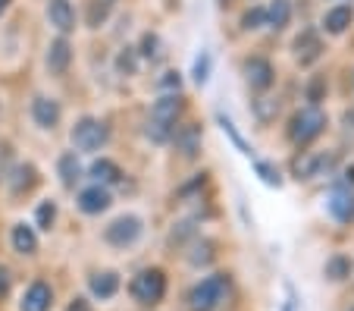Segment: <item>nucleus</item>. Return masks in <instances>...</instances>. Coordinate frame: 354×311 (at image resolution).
I'll use <instances>...</instances> for the list:
<instances>
[{"label":"nucleus","mask_w":354,"mask_h":311,"mask_svg":"<svg viewBox=\"0 0 354 311\" xmlns=\"http://www.w3.org/2000/svg\"><path fill=\"white\" fill-rule=\"evenodd\" d=\"M57 170H60V179H63V186H69V189H73V186L82 179L79 157H75L73 151H66V154H60V163H57Z\"/></svg>","instance_id":"20"},{"label":"nucleus","mask_w":354,"mask_h":311,"mask_svg":"<svg viewBox=\"0 0 354 311\" xmlns=\"http://www.w3.org/2000/svg\"><path fill=\"white\" fill-rule=\"evenodd\" d=\"M326 277H329V280H345V277H351V258L333 255V258L326 261Z\"/></svg>","instance_id":"23"},{"label":"nucleus","mask_w":354,"mask_h":311,"mask_svg":"<svg viewBox=\"0 0 354 311\" xmlns=\"http://www.w3.org/2000/svg\"><path fill=\"white\" fill-rule=\"evenodd\" d=\"M245 75H248V85L254 88V91H267L273 85V66L263 57H251L245 63Z\"/></svg>","instance_id":"9"},{"label":"nucleus","mask_w":354,"mask_h":311,"mask_svg":"<svg viewBox=\"0 0 354 311\" xmlns=\"http://www.w3.org/2000/svg\"><path fill=\"white\" fill-rule=\"evenodd\" d=\"M216 123H220V126H223V132H226V136L232 139V145H235V148H239L241 154H248V157H251V148H248V142L239 136V129H235V123L229 120V116L223 114V110H220V114H216Z\"/></svg>","instance_id":"24"},{"label":"nucleus","mask_w":354,"mask_h":311,"mask_svg":"<svg viewBox=\"0 0 354 311\" xmlns=\"http://www.w3.org/2000/svg\"><path fill=\"white\" fill-rule=\"evenodd\" d=\"M113 10V0H91V7H88V22L91 26H100V22L110 16Z\"/></svg>","instance_id":"25"},{"label":"nucleus","mask_w":354,"mask_h":311,"mask_svg":"<svg viewBox=\"0 0 354 311\" xmlns=\"http://www.w3.org/2000/svg\"><path fill=\"white\" fill-rule=\"evenodd\" d=\"M282 311H292V305H286V308H282Z\"/></svg>","instance_id":"39"},{"label":"nucleus","mask_w":354,"mask_h":311,"mask_svg":"<svg viewBox=\"0 0 354 311\" xmlns=\"http://www.w3.org/2000/svg\"><path fill=\"white\" fill-rule=\"evenodd\" d=\"M226 292H229V277L226 274H210V277L201 280V283L192 290V296H188L192 311H216L220 308V302L226 299Z\"/></svg>","instance_id":"2"},{"label":"nucleus","mask_w":354,"mask_h":311,"mask_svg":"<svg viewBox=\"0 0 354 311\" xmlns=\"http://www.w3.org/2000/svg\"><path fill=\"white\" fill-rule=\"evenodd\" d=\"M335 161V154H304L295 161V176L298 179H310V176H320L323 170H329Z\"/></svg>","instance_id":"12"},{"label":"nucleus","mask_w":354,"mask_h":311,"mask_svg":"<svg viewBox=\"0 0 354 311\" xmlns=\"http://www.w3.org/2000/svg\"><path fill=\"white\" fill-rule=\"evenodd\" d=\"M263 22H267V10H248L245 19H241V26L245 28H261Z\"/></svg>","instance_id":"30"},{"label":"nucleus","mask_w":354,"mask_h":311,"mask_svg":"<svg viewBox=\"0 0 354 311\" xmlns=\"http://www.w3.org/2000/svg\"><path fill=\"white\" fill-rule=\"evenodd\" d=\"M32 116L41 129H54L60 123V104L50 98H35L32 101Z\"/></svg>","instance_id":"13"},{"label":"nucleus","mask_w":354,"mask_h":311,"mask_svg":"<svg viewBox=\"0 0 354 311\" xmlns=\"http://www.w3.org/2000/svg\"><path fill=\"white\" fill-rule=\"evenodd\" d=\"M351 311H354V308H351Z\"/></svg>","instance_id":"40"},{"label":"nucleus","mask_w":354,"mask_h":311,"mask_svg":"<svg viewBox=\"0 0 354 311\" xmlns=\"http://www.w3.org/2000/svg\"><path fill=\"white\" fill-rule=\"evenodd\" d=\"M54 217H57V204L54 202H44L38 208V214H35V220H38L41 230H50V226H54Z\"/></svg>","instance_id":"29"},{"label":"nucleus","mask_w":354,"mask_h":311,"mask_svg":"<svg viewBox=\"0 0 354 311\" xmlns=\"http://www.w3.org/2000/svg\"><path fill=\"white\" fill-rule=\"evenodd\" d=\"M176 145H179V151L185 157H194L198 154V148H201V126H182L179 132H176Z\"/></svg>","instance_id":"18"},{"label":"nucleus","mask_w":354,"mask_h":311,"mask_svg":"<svg viewBox=\"0 0 354 311\" xmlns=\"http://www.w3.org/2000/svg\"><path fill=\"white\" fill-rule=\"evenodd\" d=\"M163 88H179V73H167V79L160 82Z\"/></svg>","instance_id":"35"},{"label":"nucleus","mask_w":354,"mask_h":311,"mask_svg":"<svg viewBox=\"0 0 354 311\" xmlns=\"http://www.w3.org/2000/svg\"><path fill=\"white\" fill-rule=\"evenodd\" d=\"M79 208L85 211V214H100V211L110 208V192L104 189V186H91V189H85L79 195Z\"/></svg>","instance_id":"15"},{"label":"nucleus","mask_w":354,"mask_h":311,"mask_svg":"<svg viewBox=\"0 0 354 311\" xmlns=\"http://www.w3.org/2000/svg\"><path fill=\"white\" fill-rule=\"evenodd\" d=\"M254 114L261 116L263 123H270L276 114H279V101H273V98H261V101H254Z\"/></svg>","instance_id":"28"},{"label":"nucleus","mask_w":354,"mask_h":311,"mask_svg":"<svg viewBox=\"0 0 354 311\" xmlns=\"http://www.w3.org/2000/svg\"><path fill=\"white\" fill-rule=\"evenodd\" d=\"M288 19H292V7H288V0H273L267 10V22L273 28H286Z\"/></svg>","instance_id":"22"},{"label":"nucleus","mask_w":354,"mask_h":311,"mask_svg":"<svg viewBox=\"0 0 354 311\" xmlns=\"http://www.w3.org/2000/svg\"><path fill=\"white\" fill-rule=\"evenodd\" d=\"M47 16H50V26H54L60 35H66V32H73L75 28V10H73L69 0H50Z\"/></svg>","instance_id":"11"},{"label":"nucleus","mask_w":354,"mask_h":311,"mask_svg":"<svg viewBox=\"0 0 354 311\" xmlns=\"http://www.w3.org/2000/svg\"><path fill=\"white\" fill-rule=\"evenodd\" d=\"M141 44H145V57H160V41H157V35H145V41H141Z\"/></svg>","instance_id":"31"},{"label":"nucleus","mask_w":354,"mask_h":311,"mask_svg":"<svg viewBox=\"0 0 354 311\" xmlns=\"http://www.w3.org/2000/svg\"><path fill=\"white\" fill-rule=\"evenodd\" d=\"M91 179L97 186H110V183H120L122 179V170L116 167L113 161H107V157H100V161L91 163Z\"/></svg>","instance_id":"16"},{"label":"nucleus","mask_w":354,"mask_h":311,"mask_svg":"<svg viewBox=\"0 0 354 311\" xmlns=\"http://www.w3.org/2000/svg\"><path fill=\"white\" fill-rule=\"evenodd\" d=\"M69 60H73V48H69L66 38H57L54 44H50V51H47V69L54 75H63L69 69Z\"/></svg>","instance_id":"14"},{"label":"nucleus","mask_w":354,"mask_h":311,"mask_svg":"<svg viewBox=\"0 0 354 311\" xmlns=\"http://www.w3.org/2000/svg\"><path fill=\"white\" fill-rule=\"evenodd\" d=\"M7 7H10V0H0V13H3Z\"/></svg>","instance_id":"37"},{"label":"nucleus","mask_w":354,"mask_h":311,"mask_svg":"<svg viewBox=\"0 0 354 311\" xmlns=\"http://www.w3.org/2000/svg\"><path fill=\"white\" fill-rule=\"evenodd\" d=\"M13 249L19 251V255H35V251H38V236H35L32 226H26V224L13 226Z\"/></svg>","instance_id":"19"},{"label":"nucleus","mask_w":354,"mask_h":311,"mask_svg":"<svg viewBox=\"0 0 354 311\" xmlns=\"http://www.w3.org/2000/svg\"><path fill=\"white\" fill-rule=\"evenodd\" d=\"M182 114V98L179 95H163L160 101L151 110V120H147V136L154 139L157 145L169 142L176 132V120Z\"/></svg>","instance_id":"1"},{"label":"nucleus","mask_w":354,"mask_h":311,"mask_svg":"<svg viewBox=\"0 0 354 311\" xmlns=\"http://www.w3.org/2000/svg\"><path fill=\"white\" fill-rule=\"evenodd\" d=\"M323 88H326V82L320 79V75H317L314 82H310V88H308V98L310 101H314V107H317V101H320V95H323Z\"/></svg>","instance_id":"32"},{"label":"nucleus","mask_w":354,"mask_h":311,"mask_svg":"<svg viewBox=\"0 0 354 311\" xmlns=\"http://www.w3.org/2000/svg\"><path fill=\"white\" fill-rule=\"evenodd\" d=\"M116 290H120V277H116L113 271L97 274V277L91 280V292H94L97 299H110V296H116Z\"/></svg>","instance_id":"21"},{"label":"nucleus","mask_w":354,"mask_h":311,"mask_svg":"<svg viewBox=\"0 0 354 311\" xmlns=\"http://www.w3.org/2000/svg\"><path fill=\"white\" fill-rule=\"evenodd\" d=\"M351 19H354L351 7H333L326 16H323V28H326L329 35H342L348 26H351Z\"/></svg>","instance_id":"17"},{"label":"nucleus","mask_w":354,"mask_h":311,"mask_svg":"<svg viewBox=\"0 0 354 311\" xmlns=\"http://www.w3.org/2000/svg\"><path fill=\"white\" fill-rule=\"evenodd\" d=\"M66 311H91V305H88L85 302V299H75V302L73 305H69V308Z\"/></svg>","instance_id":"36"},{"label":"nucleus","mask_w":354,"mask_h":311,"mask_svg":"<svg viewBox=\"0 0 354 311\" xmlns=\"http://www.w3.org/2000/svg\"><path fill=\"white\" fill-rule=\"evenodd\" d=\"M320 51H323V44H320V38H317L314 28H304V32L295 38V54H298L301 66H310V63L320 57Z\"/></svg>","instance_id":"10"},{"label":"nucleus","mask_w":354,"mask_h":311,"mask_svg":"<svg viewBox=\"0 0 354 311\" xmlns=\"http://www.w3.org/2000/svg\"><path fill=\"white\" fill-rule=\"evenodd\" d=\"M254 170H257V176H261L267 186H276L279 189L282 186V176H279V170L273 167V163H267V161H254Z\"/></svg>","instance_id":"26"},{"label":"nucleus","mask_w":354,"mask_h":311,"mask_svg":"<svg viewBox=\"0 0 354 311\" xmlns=\"http://www.w3.org/2000/svg\"><path fill=\"white\" fill-rule=\"evenodd\" d=\"M132 299L138 305H157L163 296H167V274L160 271V267H147V271H141L138 277L132 280Z\"/></svg>","instance_id":"4"},{"label":"nucleus","mask_w":354,"mask_h":311,"mask_svg":"<svg viewBox=\"0 0 354 311\" xmlns=\"http://www.w3.org/2000/svg\"><path fill=\"white\" fill-rule=\"evenodd\" d=\"M107 139H110L107 126H104V123H97V120H91V116L79 120V123H75V129H73V145L79 151H97V148H104V145H107Z\"/></svg>","instance_id":"5"},{"label":"nucleus","mask_w":354,"mask_h":311,"mask_svg":"<svg viewBox=\"0 0 354 311\" xmlns=\"http://www.w3.org/2000/svg\"><path fill=\"white\" fill-rule=\"evenodd\" d=\"M50 305H54V292H50V286H47L44 280H35V283L26 290V296H22L19 308L22 311H50Z\"/></svg>","instance_id":"8"},{"label":"nucleus","mask_w":354,"mask_h":311,"mask_svg":"<svg viewBox=\"0 0 354 311\" xmlns=\"http://www.w3.org/2000/svg\"><path fill=\"white\" fill-rule=\"evenodd\" d=\"M104 236H107L110 245H129L141 236V220L138 217H120L104 230Z\"/></svg>","instance_id":"7"},{"label":"nucleus","mask_w":354,"mask_h":311,"mask_svg":"<svg viewBox=\"0 0 354 311\" xmlns=\"http://www.w3.org/2000/svg\"><path fill=\"white\" fill-rule=\"evenodd\" d=\"M348 179H351V183H354V167H348Z\"/></svg>","instance_id":"38"},{"label":"nucleus","mask_w":354,"mask_h":311,"mask_svg":"<svg viewBox=\"0 0 354 311\" xmlns=\"http://www.w3.org/2000/svg\"><path fill=\"white\" fill-rule=\"evenodd\" d=\"M326 208L339 224H351L354 220V192L345 189V186H335L326 198Z\"/></svg>","instance_id":"6"},{"label":"nucleus","mask_w":354,"mask_h":311,"mask_svg":"<svg viewBox=\"0 0 354 311\" xmlns=\"http://www.w3.org/2000/svg\"><path fill=\"white\" fill-rule=\"evenodd\" d=\"M120 69H126V73H135V54H132V48H126V54L120 57Z\"/></svg>","instance_id":"33"},{"label":"nucleus","mask_w":354,"mask_h":311,"mask_svg":"<svg viewBox=\"0 0 354 311\" xmlns=\"http://www.w3.org/2000/svg\"><path fill=\"white\" fill-rule=\"evenodd\" d=\"M326 129V114L320 107H304L292 116V126H288V136H292L295 145H310L317 136Z\"/></svg>","instance_id":"3"},{"label":"nucleus","mask_w":354,"mask_h":311,"mask_svg":"<svg viewBox=\"0 0 354 311\" xmlns=\"http://www.w3.org/2000/svg\"><path fill=\"white\" fill-rule=\"evenodd\" d=\"M10 292V271L7 267H0V299Z\"/></svg>","instance_id":"34"},{"label":"nucleus","mask_w":354,"mask_h":311,"mask_svg":"<svg viewBox=\"0 0 354 311\" xmlns=\"http://www.w3.org/2000/svg\"><path fill=\"white\" fill-rule=\"evenodd\" d=\"M192 75H194V82H198V85H204V82H207V75H210V54H207V51H201V54L194 57Z\"/></svg>","instance_id":"27"}]
</instances>
